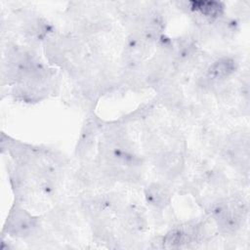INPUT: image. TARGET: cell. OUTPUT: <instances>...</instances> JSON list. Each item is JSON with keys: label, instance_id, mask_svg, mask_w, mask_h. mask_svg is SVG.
<instances>
[{"label": "cell", "instance_id": "obj_1", "mask_svg": "<svg viewBox=\"0 0 250 250\" xmlns=\"http://www.w3.org/2000/svg\"><path fill=\"white\" fill-rule=\"evenodd\" d=\"M235 68L236 63L232 59L222 58L210 65L207 74L211 79L220 80L229 76L235 70Z\"/></svg>", "mask_w": 250, "mask_h": 250}, {"label": "cell", "instance_id": "obj_2", "mask_svg": "<svg viewBox=\"0 0 250 250\" xmlns=\"http://www.w3.org/2000/svg\"><path fill=\"white\" fill-rule=\"evenodd\" d=\"M192 11L209 19H217L224 11V5L217 1H190L188 2Z\"/></svg>", "mask_w": 250, "mask_h": 250}, {"label": "cell", "instance_id": "obj_3", "mask_svg": "<svg viewBox=\"0 0 250 250\" xmlns=\"http://www.w3.org/2000/svg\"><path fill=\"white\" fill-rule=\"evenodd\" d=\"M146 197L149 204L155 207H163L169 200V192L160 185H151L146 191Z\"/></svg>", "mask_w": 250, "mask_h": 250}, {"label": "cell", "instance_id": "obj_4", "mask_svg": "<svg viewBox=\"0 0 250 250\" xmlns=\"http://www.w3.org/2000/svg\"><path fill=\"white\" fill-rule=\"evenodd\" d=\"M34 227V221L23 211L17 212L11 219V228L15 232L23 234L31 230Z\"/></svg>", "mask_w": 250, "mask_h": 250}, {"label": "cell", "instance_id": "obj_5", "mask_svg": "<svg viewBox=\"0 0 250 250\" xmlns=\"http://www.w3.org/2000/svg\"><path fill=\"white\" fill-rule=\"evenodd\" d=\"M190 233L182 229H173L166 234L163 239V244L167 247H180L187 244L190 240Z\"/></svg>", "mask_w": 250, "mask_h": 250}]
</instances>
